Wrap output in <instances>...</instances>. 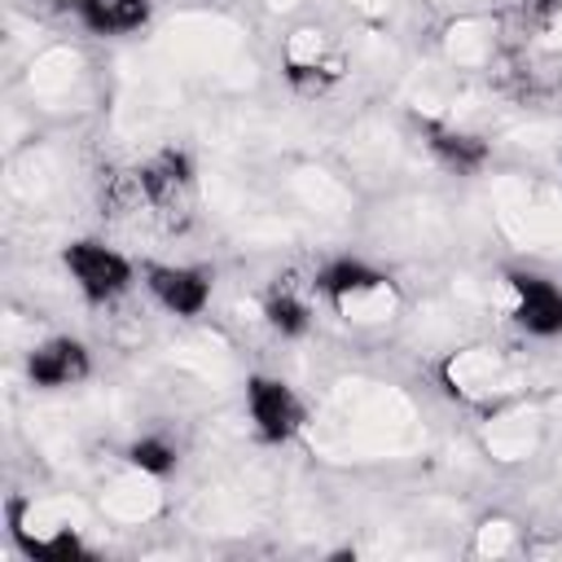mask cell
<instances>
[{"mask_svg":"<svg viewBox=\"0 0 562 562\" xmlns=\"http://www.w3.org/2000/svg\"><path fill=\"white\" fill-rule=\"evenodd\" d=\"M136 206H145L167 233H184L198 215V162L189 149L162 145L136 167Z\"/></svg>","mask_w":562,"mask_h":562,"instance_id":"cell-1","label":"cell"},{"mask_svg":"<svg viewBox=\"0 0 562 562\" xmlns=\"http://www.w3.org/2000/svg\"><path fill=\"white\" fill-rule=\"evenodd\" d=\"M61 268L70 277V285L79 290L83 303L92 307H110L123 294H132V285H140V263H132L119 246L101 241V237H75L61 246Z\"/></svg>","mask_w":562,"mask_h":562,"instance_id":"cell-2","label":"cell"},{"mask_svg":"<svg viewBox=\"0 0 562 562\" xmlns=\"http://www.w3.org/2000/svg\"><path fill=\"white\" fill-rule=\"evenodd\" d=\"M241 408H246V422H250L255 439L268 443V448H281V443L299 439L303 426H307L303 395L277 373H250L246 391H241Z\"/></svg>","mask_w":562,"mask_h":562,"instance_id":"cell-3","label":"cell"},{"mask_svg":"<svg viewBox=\"0 0 562 562\" xmlns=\"http://www.w3.org/2000/svg\"><path fill=\"white\" fill-rule=\"evenodd\" d=\"M145 294L180 321H198L215 299V272L202 263H176V259H149L140 263Z\"/></svg>","mask_w":562,"mask_h":562,"instance_id":"cell-4","label":"cell"},{"mask_svg":"<svg viewBox=\"0 0 562 562\" xmlns=\"http://www.w3.org/2000/svg\"><path fill=\"white\" fill-rule=\"evenodd\" d=\"M505 307L509 321L540 342L562 338V281L536 272V268H509L505 272Z\"/></svg>","mask_w":562,"mask_h":562,"instance_id":"cell-5","label":"cell"},{"mask_svg":"<svg viewBox=\"0 0 562 562\" xmlns=\"http://www.w3.org/2000/svg\"><path fill=\"white\" fill-rule=\"evenodd\" d=\"M312 290H316V299H325L338 312H364L369 303L391 294V277L382 268H373L369 259L338 255L312 272Z\"/></svg>","mask_w":562,"mask_h":562,"instance_id":"cell-6","label":"cell"},{"mask_svg":"<svg viewBox=\"0 0 562 562\" xmlns=\"http://www.w3.org/2000/svg\"><path fill=\"white\" fill-rule=\"evenodd\" d=\"M413 127H417L426 154H430L443 171L479 176V171L487 167V158H492V145H487L479 132H470V127H461V123H452V119H439V114H413Z\"/></svg>","mask_w":562,"mask_h":562,"instance_id":"cell-7","label":"cell"},{"mask_svg":"<svg viewBox=\"0 0 562 562\" xmlns=\"http://www.w3.org/2000/svg\"><path fill=\"white\" fill-rule=\"evenodd\" d=\"M92 378V351L75 334H48L26 351V382L40 391H66Z\"/></svg>","mask_w":562,"mask_h":562,"instance_id":"cell-8","label":"cell"},{"mask_svg":"<svg viewBox=\"0 0 562 562\" xmlns=\"http://www.w3.org/2000/svg\"><path fill=\"white\" fill-rule=\"evenodd\" d=\"M259 312H263V325H268L277 338H303V334L312 329V321H316V290H312V281L299 285V281L277 277V281L263 290Z\"/></svg>","mask_w":562,"mask_h":562,"instance_id":"cell-9","label":"cell"},{"mask_svg":"<svg viewBox=\"0 0 562 562\" xmlns=\"http://www.w3.org/2000/svg\"><path fill=\"white\" fill-rule=\"evenodd\" d=\"M338 75H342V66H338V57L325 48L321 31L303 26V31L290 35V44H285V79H290L299 92H325Z\"/></svg>","mask_w":562,"mask_h":562,"instance_id":"cell-10","label":"cell"},{"mask_svg":"<svg viewBox=\"0 0 562 562\" xmlns=\"http://www.w3.org/2000/svg\"><path fill=\"white\" fill-rule=\"evenodd\" d=\"M70 13L92 35H136L154 18V0H70Z\"/></svg>","mask_w":562,"mask_h":562,"instance_id":"cell-11","label":"cell"},{"mask_svg":"<svg viewBox=\"0 0 562 562\" xmlns=\"http://www.w3.org/2000/svg\"><path fill=\"white\" fill-rule=\"evenodd\" d=\"M127 465L149 474V479H167L176 465H180V443L167 435V430H140L127 448H123Z\"/></svg>","mask_w":562,"mask_h":562,"instance_id":"cell-12","label":"cell"}]
</instances>
